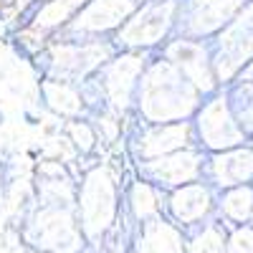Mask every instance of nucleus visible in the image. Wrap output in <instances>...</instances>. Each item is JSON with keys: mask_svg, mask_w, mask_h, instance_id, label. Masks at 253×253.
Here are the masks:
<instances>
[]
</instances>
